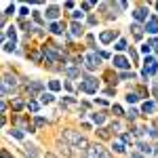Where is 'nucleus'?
Here are the masks:
<instances>
[{
  "mask_svg": "<svg viewBox=\"0 0 158 158\" xmlns=\"http://www.w3.org/2000/svg\"><path fill=\"white\" fill-rule=\"evenodd\" d=\"M127 116H129L131 120H133V118H137V110H131V112H129V114H127Z\"/></svg>",
  "mask_w": 158,
  "mask_h": 158,
  "instance_id": "a878e982",
  "label": "nucleus"
},
{
  "mask_svg": "<svg viewBox=\"0 0 158 158\" xmlns=\"http://www.w3.org/2000/svg\"><path fill=\"white\" fill-rule=\"evenodd\" d=\"M99 59H101V55L89 53V55H86V67H89V70H95V67L99 65Z\"/></svg>",
  "mask_w": 158,
  "mask_h": 158,
  "instance_id": "20e7f679",
  "label": "nucleus"
},
{
  "mask_svg": "<svg viewBox=\"0 0 158 158\" xmlns=\"http://www.w3.org/2000/svg\"><path fill=\"white\" fill-rule=\"evenodd\" d=\"M80 89H82V91H86V93H95V91H97V80H95V78H86V80L80 84Z\"/></svg>",
  "mask_w": 158,
  "mask_h": 158,
  "instance_id": "7ed1b4c3",
  "label": "nucleus"
},
{
  "mask_svg": "<svg viewBox=\"0 0 158 158\" xmlns=\"http://www.w3.org/2000/svg\"><path fill=\"white\" fill-rule=\"evenodd\" d=\"M26 154H28V158H38V152L34 146H26Z\"/></svg>",
  "mask_w": 158,
  "mask_h": 158,
  "instance_id": "9b49d317",
  "label": "nucleus"
},
{
  "mask_svg": "<svg viewBox=\"0 0 158 158\" xmlns=\"http://www.w3.org/2000/svg\"><path fill=\"white\" fill-rule=\"evenodd\" d=\"M51 32H53V34H61L63 30H61V26H59V23H51Z\"/></svg>",
  "mask_w": 158,
  "mask_h": 158,
  "instance_id": "dca6fc26",
  "label": "nucleus"
},
{
  "mask_svg": "<svg viewBox=\"0 0 158 158\" xmlns=\"http://www.w3.org/2000/svg\"><path fill=\"white\" fill-rule=\"evenodd\" d=\"M2 158H13V156H11V154H9L7 150H2Z\"/></svg>",
  "mask_w": 158,
  "mask_h": 158,
  "instance_id": "c756f323",
  "label": "nucleus"
},
{
  "mask_svg": "<svg viewBox=\"0 0 158 158\" xmlns=\"http://www.w3.org/2000/svg\"><path fill=\"white\" fill-rule=\"evenodd\" d=\"M93 120H95L97 124H101V122L105 120V116H103V114H93Z\"/></svg>",
  "mask_w": 158,
  "mask_h": 158,
  "instance_id": "a211bd4d",
  "label": "nucleus"
},
{
  "mask_svg": "<svg viewBox=\"0 0 158 158\" xmlns=\"http://www.w3.org/2000/svg\"><path fill=\"white\" fill-rule=\"evenodd\" d=\"M143 112L148 114V112H154V101H146L143 103Z\"/></svg>",
  "mask_w": 158,
  "mask_h": 158,
  "instance_id": "4468645a",
  "label": "nucleus"
},
{
  "mask_svg": "<svg viewBox=\"0 0 158 158\" xmlns=\"http://www.w3.org/2000/svg\"><path fill=\"white\" fill-rule=\"evenodd\" d=\"M67 76H78V70H74V67H70V70H67Z\"/></svg>",
  "mask_w": 158,
  "mask_h": 158,
  "instance_id": "cd10ccee",
  "label": "nucleus"
},
{
  "mask_svg": "<svg viewBox=\"0 0 158 158\" xmlns=\"http://www.w3.org/2000/svg\"><path fill=\"white\" fill-rule=\"evenodd\" d=\"M86 158H112L101 146H91L86 150Z\"/></svg>",
  "mask_w": 158,
  "mask_h": 158,
  "instance_id": "f03ea898",
  "label": "nucleus"
},
{
  "mask_svg": "<svg viewBox=\"0 0 158 158\" xmlns=\"http://www.w3.org/2000/svg\"><path fill=\"white\" fill-rule=\"evenodd\" d=\"M63 139L70 141V146H72V148L89 150V148H86V139H84V137H80V135H78L76 131H63Z\"/></svg>",
  "mask_w": 158,
  "mask_h": 158,
  "instance_id": "f257e3e1",
  "label": "nucleus"
},
{
  "mask_svg": "<svg viewBox=\"0 0 158 158\" xmlns=\"http://www.w3.org/2000/svg\"><path fill=\"white\" fill-rule=\"evenodd\" d=\"M11 84L15 86V84H17V80H15V76H9V74H7V76H4V84H2V86H4V89H9Z\"/></svg>",
  "mask_w": 158,
  "mask_h": 158,
  "instance_id": "9d476101",
  "label": "nucleus"
},
{
  "mask_svg": "<svg viewBox=\"0 0 158 158\" xmlns=\"http://www.w3.org/2000/svg\"><path fill=\"white\" fill-rule=\"evenodd\" d=\"M116 38V32H103L101 34V42H110V40H114Z\"/></svg>",
  "mask_w": 158,
  "mask_h": 158,
  "instance_id": "1a4fd4ad",
  "label": "nucleus"
},
{
  "mask_svg": "<svg viewBox=\"0 0 158 158\" xmlns=\"http://www.w3.org/2000/svg\"><path fill=\"white\" fill-rule=\"evenodd\" d=\"M34 124H36L38 129H40V127H44V118H36V122H34Z\"/></svg>",
  "mask_w": 158,
  "mask_h": 158,
  "instance_id": "bb28decb",
  "label": "nucleus"
},
{
  "mask_svg": "<svg viewBox=\"0 0 158 158\" xmlns=\"http://www.w3.org/2000/svg\"><path fill=\"white\" fill-rule=\"evenodd\" d=\"M47 19H57V15H59V9L57 7H51V9H47Z\"/></svg>",
  "mask_w": 158,
  "mask_h": 158,
  "instance_id": "0eeeda50",
  "label": "nucleus"
},
{
  "mask_svg": "<svg viewBox=\"0 0 158 158\" xmlns=\"http://www.w3.org/2000/svg\"><path fill=\"white\" fill-rule=\"evenodd\" d=\"M11 135H13V137H17V139H23V133L17 131V129H13V131H11Z\"/></svg>",
  "mask_w": 158,
  "mask_h": 158,
  "instance_id": "6ab92c4d",
  "label": "nucleus"
},
{
  "mask_svg": "<svg viewBox=\"0 0 158 158\" xmlns=\"http://www.w3.org/2000/svg\"><path fill=\"white\" fill-rule=\"evenodd\" d=\"M139 148H141V152H146V154H150V152H152V148H150V146H146V143H141Z\"/></svg>",
  "mask_w": 158,
  "mask_h": 158,
  "instance_id": "393cba45",
  "label": "nucleus"
},
{
  "mask_svg": "<svg viewBox=\"0 0 158 158\" xmlns=\"http://www.w3.org/2000/svg\"><path fill=\"white\" fill-rule=\"evenodd\" d=\"M114 65H116V67H120V70H124V67H129V61H127L124 57H120V55H118V57H114Z\"/></svg>",
  "mask_w": 158,
  "mask_h": 158,
  "instance_id": "423d86ee",
  "label": "nucleus"
},
{
  "mask_svg": "<svg viewBox=\"0 0 158 158\" xmlns=\"http://www.w3.org/2000/svg\"><path fill=\"white\" fill-rule=\"evenodd\" d=\"M59 86H61V84H59L57 80H53V82H51V91H59Z\"/></svg>",
  "mask_w": 158,
  "mask_h": 158,
  "instance_id": "5701e85b",
  "label": "nucleus"
},
{
  "mask_svg": "<svg viewBox=\"0 0 158 158\" xmlns=\"http://www.w3.org/2000/svg\"><path fill=\"white\" fill-rule=\"evenodd\" d=\"M40 101H42V103H51V101H53V95H51V93H44V95L40 97Z\"/></svg>",
  "mask_w": 158,
  "mask_h": 158,
  "instance_id": "2eb2a0df",
  "label": "nucleus"
},
{
  "mask_svg": "<svg viewBox=\"0 0 158 158\" xmlns=\"http://www.w3.org/2000/svg\"><path fill=\"white\" fill-rule=\"evenodd\" d=\"M47 158H57V156L55 154H47Z\"/></svg>",
  "mask_w": 158,
  "mask_h": 158,
  "instance_id": "2f4dec72",
  "label": "nucleus"
},
{
  "mask_svg": "<svg viewBox=\"0 0 158 158\" xmlns=\"http://www.w3.org/2000/svg\"><path fill=\"white\" fill-rule=\"evenodd\" d=\"M112 148H114L116 152H124V146H122L120 141H116V143H114V146H112Z\"/></svg>",
  "mask_w": 158,
  "mask_h": 158,
  "instance_id": "412c9836",
  "label": "nucleus"
},
{
  "mask_svg": "<svg viewBox=\"0 0 158 158\" xmlns=\"http://www.w3.org/2000/svg\"><path fill=\"white\" fill-rule=\"evenodd\" d=\"M133 15H135V19H137V21H141V19H148V11H146V9H137V11L133 13Z\"/></svg>",
  "mask_w": 158,
  "mask_h": 158,
  "instance_id": "6e6552de",
  "label": "nucleus"
},
{
  "mask_svg": "<svg viewBox=\"0 0 158 158\" xmlns=\"http://www.w3.org/2000/svg\"><path fill=\"white\" fill-rule=\"evenodd\" d=\"M131 158H143V156H141V154H137V152H133V154H131Z\"/></svg>",
  "mask_w": 158,
  "mask_h": 158,
  "instance_id": "7c9ffc66",
  "label": "nucleus"
},
{
  "mask_svg": "<svg viewBox=\"0 0 158 158\" xmlns=\"http://www.w3.org/2000/svg\"><path fill=\"white\" fill-rule=\"evenodd\" d=\"M72 34H74V36H80V34H82V26L72 23Z\"/></svg>",
  "mask_w": 158,
  "mask_h": 158,
  "instance_id": "ddd939ff",
  "label": "nucleus"
},
{
  "mask_svg": "<svg viewBox=\"0 0 158 158\" xmlns=\"http://www.w3.org/2000/svg\"><path fill=\"white\" fill-rule=\"evenodd\" d=\"M127 49V42L124 40H118V44H116V51H124Z\"/></svg>",
  "mask_w": 158,
  "mask_h": 158,
  "instance_id": "aec40b11",
  "label": "nucleus"
},
{
  "mask_svg": "<svg viewBox=\"0 0 158 158\" xmlns=\"http://www.w3.org/2000/svg\"><path fill=\"white\" fill-rule=\"evenodd\" d=\"M146 30H148L150 34H156V32H158V19H156V17H150V19L146 21Z\"/></svg>",
  "mask_w": 158,
  "mask_h": 158,
  "instance_id": "39448f33",
  "label": "nucleus"
},
{
  "mask_svg": "<svg viewBox=\"0 0 158 158\" xmlns=\"http://www.w3.org/2000/svg\"><path fill=\"white\" fill-rule=\"evenodd\" d=\"M112 110H114V114H122V110H120V105H114Z\"/></svg>",
  "mask_w": 158,
  "mask_h": 158,
  "instance_id": "c85d7f7f",
  "label": "nucleus"
},
{
  "mask_svg": "<svg viewBox=\"0 0 158 158\" xmlns=\"http://www.w3.org/2000/svg\"><path fill=\"white\" fill-rule=\"evenodd\" d=\"M28 110H32V112H36V110H38V103H36V101H32V103H28Z\"/></svg>",
  "mask_w": 158,
  "mask_h": 158,
  "instance_id": "b1692460",
  "label": "nucleus"
},
{
  "mask_svg": "<svg viewBox=\"0 0 158 158\" xmlns=\"http://www.w3.org/2000/svg\"><path fill=\"white\" fill-rule=\"evenodd\" d=\"M131 30H133V34H135V38H141V28H139L137 23H133V26H131Z\"/></svg>",
  "mask_w": 158,
  "mask_h": 158,
  "instance_id": "f8f14e48",
  "label": "nucleus"
},
{
  "mask_svg": "<svg viewBox=\"0 0 158 158\" xmlns=\"http://www.w3.org/2000/svg\"><path fill=\"white\" fill-rule=\"evenodd\" d=\"M156 9H158V2H156Z\"/></svg>",
  "mask_w": 158,
  "mask_h": 158,
  "instance_id": "473e14b6",
  "label": "nucleus"
},
{
  "mask_svg": "<svg viewBox=\"0 0 158 158\" xmlns=\"http://www.w3.org/2000/svg\"><path fill=\"white\" fill-rule=\"evenodd\" d=\"M13 49H15V40L7 42V47H4V51H13Z\"/></svg>",
  "mask_w": 158,
  "mask_h": 158,
  "instance_id": "4be33fe9",
  "label": "nucleus"
},
{
  "mask_svg": "<svg viewBox=\"0 0 158 158\" xmlns=\"http://www.w3.org/2000/svg\"><path fill=\"white\" fill-rule=\"evenodd\" d=\"M137 99H139V97H137V93H129V95H127V101H129V103H135Z\"/></svg>",
  "mask_w": 158,
  "mask_h": 158,
  "instance_id": "f3484780",
  "label": "nucleus"
}]
</instances>
